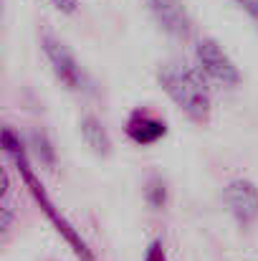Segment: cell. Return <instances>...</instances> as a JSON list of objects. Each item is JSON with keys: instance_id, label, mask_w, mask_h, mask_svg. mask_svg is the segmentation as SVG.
<instances>
[{"instance_id": "3957f363", "label": "cell", "mask_w": 258, "mask_h": 261, "mask_svg": "<svg viewBox=\"0 0 258 261\" xmlns=\"http://www.w3.org/2000/svg\"><path fill=\"white\" fill-rule=\"evenodd\" d=\"M195 59H197V69L205 76H210L213 82H218L223 87L241 84V71H238L236 61L223 51V46L215 38H200L195 46Z\"/></svg>"}, {"instance_id": "4fadbf2b", "label": "cell", "mask_w": 258, "mask_h": 261, "mask_svg": "<svg viewBox=\"0 0 258 261\" xmlns=\"http://www.w3.org/2000/svg\"><path fill=\"white\" fill-rule=\"evenodd\" d=\"M53 8H59L61 13H76V8H79V3L76 0H48Z\"/></svg>"}, {"instance_id": "9c48e42d", "label": "cell", "mask_w": 258, "mask_h": 261, "mask_svg": "<svg viewBox=\"0 0 258 261\" xmlns=\"http://www.w3.org/2000/svg\"><path fill=\"white\" fill-rule=\"evenodd\" d=\"M33 145H36V152L41 155V163L46 165V168H53L56 165V152H53V147H51V142H48V137L41 132H36L33 135Z\"/></svg>"}, {"instance_id": "6da1fadb", "label": "cell", "mask_w": 258, "mask_h": 261, "mask_svg": "<svg viewBox=\"0 0 258 261\" xmlns=\"http://www.w3.org/2000/svg\"><path fill=\"white\" fill-rule=\"evenodd\" d=\"M3 150H5V155L15 163V168H18V173L23 177V182H25V188L31 190V195L36 198V203L41 205V211L48 216V221L56 226V231L71 244V249L76 251V256L81 261H94V254L89 251V246H86V241L79 236V231L64 218V213L53 205V200L48 198V193H46V188H43V182L38 180V175L33 173V168H31V163H28V158H25V152H23V145H20V140L15 137V132L10 129V127H5L3 129Z\"/></svg>"}, {"instance_id": "8992f818", "label": "cell", "mask_w": 258, "mask_h": 261, "mask_svg": "<svg viewBox=\"0 0 258 261\" xmlns=\"http://www.w3.org/2000/svg\"><path fill=\"white\" fill-rule=\"evenodd\" d=\"M145 3L165 33H170L172 38H180V41H185L190 36L192 20H190L182 0H145Z\"/></svg>"}, {"instance_id": "30bf717a", "label": "cell", "mask_w": 258, "mask_h": 261, "mask_svg": "<svg viewBox=\"0 0 258 261\" xmlns=\"http://www.w3.org/2000/svg\"><path fill=\"white\" fill-rule=\"evenodd\" d=\"M147 200H150L152 208H162V205H165V200H167V188H165V182H162L160 177H152V180L147 182Z\"/></svg>"}, {"instance_id": "7a4b0ae2", "label": "cell", "mask_w": 258, "mask_h": 261, "mask_svg": "<svg viewBox=\"0 0 258 261\" xmlns=\"http://www.w3.org/2000/svg\"><path fill=\"white\" fill-rule=\"evenodd\" d=\"M157 82L172 101L197 124L210 122V91L203 82V71L182 61H167L157 69Z\"/></svg>"}, {"instance_id": "ba28073f", "label": "cell", "mask_w": 258, "mask_h": 261, "mask_svg": "<svg viewBox=\"0 0 258 261\" xmlns=\"http://www.w3.org/2000/svg\"><path fill=\"white\" fill-rule=\"evenodd\" d=\"M81 135H84L86 145L96 152V155H101V158H106L109 152H111V140H109V132L104 129V124L94 117V114H86L84 119H81Z\"/></svg>"}, {"instance_id": "52a82bcc", "label": "cell", "mask_w": 258, "mask_h": 261, "mask_svg": "<svg viewBox=\"0 0 258 261\" xmlns=\"http://www.w3.org/2000/svg\"><path fill=\"white\" fill-rule=\"evenodd\" d=\"M124 129H127V137L137 145H155L157 140H162L167 135V124L145 109H134L129 114Z\"/></svg>"}, {"instance_id": "5b68a950", "label": "cell", "mask_w": 258, "mask_h": 261, "mask_svg": "<svg viewBox=\"0 0 258 261\" xmlns=\"http://www.w3.org/2000/svg\"><path fill=\"white\" fill-rule=\"evenodd\" d=\"M225 203L238 226L248 228L258 221V188L251 180H246V177L231 180L225 188Z\"/></svg>"}, {"instance_id": "277c9868", "label": "cell", "mask_w": 258, "mask_h": 261, "mask_svg": "<svg viewBox=\"0 0 258 261\" xmlns=\"http://www.w3.org/2000/svg\"><path fill=\"white\" fill-rule=\"evenodd\" d=\"M41 48H43V54H46V59H48V64H51L56 79H59L64 87L71 89V91L84 89V71H81L76 56L66 48L64 41H59V38L51 36V33H43V36H41Z\"/></svg>"}, {"instance_id": "7c38bea8", "label": "cell", "mask_w": 258, "mask_h": 261, "mask_svg": "<svg viewBox=\"0 0 258 261\" xmlns=\"http://www.w3.org/2000/svg\"><path fill=\"white\" fill-rule=\"evenodd\" d=\"M233 3H238V5L251 15V20L258 25V0H233Z\"/></svg>"}, {"instance_id": "8fae6325", "label": "cell", "mask_w": 258, "mask_h": 261, "mask_svg": "<svg viewBox=\"0 0 258 261\" xmlns=\"http://www.w3.org/2000/svg\"><path fill=\"white\" fill-rule=\"evenodd\" d=\"M145 261H167V254H165V244H162L160 239H155V241L147 246Z\"/></svg>"}]
</instances>
